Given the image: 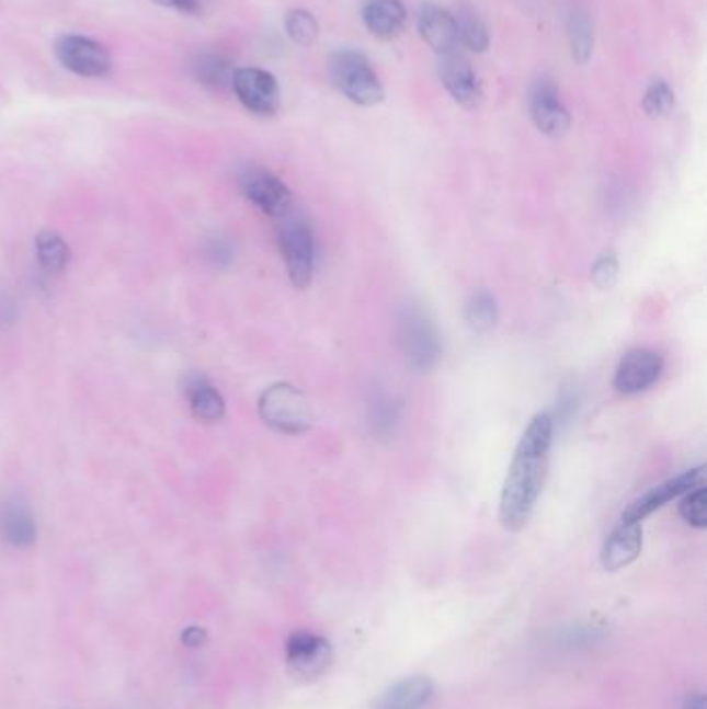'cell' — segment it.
Returning a JSON list of instances; mask_svg holds the SVG:
<instances>
[{"mask_svg":"<svg viewBox=\"0 0 707 709\" xmlns=\"http://www.w3.org/2000/svg\"><path fill=\"white\" fill-rule=\"evenodd\" d=\"M555 441V422L550 413H537L516 444L500 494V523L509 531H521L534 515L541 494L550 448Z\"/></svg>","mask_w":707,"mask_h":709,"instance_id":"obj_1","label":"cell"},{"mask_svg":"<svg viewBox=\"0 0 707 709\" xmlns=\"http://www.w3.org/2000/svg\"><path fill=\"white\" fill-rule=\"evenodd\" d=\"M399 345L409 369L430 374L442 357L440 332L430 313L420 306H407L399 318Z\"/></svg>","mask_w":707,"mask_h":709,"instance_id":"obj_2","label":"cell"},{"mask_svg":"<svg viewBox=\"0 0 707 709\" xmlns=\"http://www.w3.org/2000/svg\"><path fill=\"white\" fill-rule=\"evenodd\" d=\"M328 73L334 88L357 106H376L384 100L383 81L372 62L357 50H339L330 58Z\"/></svg>","mask_w":707,"mask_h":709,"instance_id":"obj_3","label":"cell"},{"mask_svg":"<svg viewBox=\"0 0 707 709\" xmlns=\"http://www.w3.org/2000/svg\"><path fill=\"white\" fill-rule=\"evenodd\" d=\"M260 418L274 432L299 436L311 427V407L306 394L293 384H274L266 388L258 401Z\"/></svg>","mask_w":707,"mask_h":709,"instance_id":"obj_4","label":"cell"},{"mask_svg":"<svg viewBox=\"0 0 707 709\" xmlns=\"http://www.w3.org/2000/svg\"><path fill=\"white\" fill-rule=\"evenodd\" d=\"M278 245L287 266L288 281L297 288H307L313 278L316 243L306 218L295 210L281 218Z\"/></svg>","mask_w":707,"mask_h":709,"instance_id":"obj_5","label":"cell"},{"mask_svg":"<svg viewBox=\"0 0 707 709\" xmlns=\"http://www.w3.org/2000/svg\"><path fill=\"white\" fill-rule=\"evenodd\" d=\"M58 62L79 77H106L113 69V57L96 39L65 34L55 42Z\"/></svg>","mask_w":707,"mask_h":709,"instance_id":"obj_6","label":"cell"},{"mask_svg":"<svg viewBox=\"0 0 707 709\" xmlns=\"http://www.w3.org/2000/svg\"><path fill=\"white\" fill-rule=\"evenodd\" d=\"M230 90L253 115L272 116L281 108L278 81L264 69H258V67L235 69Z\"/></svg>","mask_w":707,"mask_h":709,"instance_id":"obj_7","label":"cell"},{"mask_svg":"<svg viewBox=\"0 0 707 709\" xmlns=\"http://www.w3.org/2000/svg\"><path fill=\"white\" fill-rule=\"evenodd\" d=\"M241 192L246 193L251 204H255L272 218H283L293 208V193L276 174L264 169H248L241 174Z\"/></svg>","mask_w":707,"mask_h":709,"instance_id":"obj_8","label":"cell"},{"mask_svg":"<svg viewBox=\"0 0 707 709\" xmlns=\"http://www.w3.org/2000/svg\"><path fill=\"white\" fill-rule=\"evenodd\" d=\"M699 485H706V469L704 467L688 469L685 473L676 476L674 480L664 481V483L651 488L650 492H646L641 499L635 500L631 506L623 513L620 521L641 523L643 518L650 517L655 511L666 506L670 500L681 499L693 488H699Z\"/></svg>","mask_w":707,"mask_h":709,"instance_id":"obj_9","label":"cell"},{"mask_svg":"<svg viewBox=\"0 0 707 709\" xmlns=\"http://www.w3.org/2000/svg\"><path fill=\"white\" fill-rule=\"evenodd\" d=\"M662 369H664V359L660 353L650 348H632L616 367L614 388L620 394L646 392L660 380Z\"/></svg>","mask_w":707,"mask_h":709,"instance_id":"obj_10","label":"cell"},{"mask_svg":"<svg viewBox=\"0 0 707 709\" xmlns=\"http://www.w3.org/2000/svg\"><path fill=\"white\" fill-rule=\"evenodd\" d=\"M438 77L451 98L463 108H478L483 100L481 83L471 62L457 50L440 55Z\"/></svg>","mask_w":707,"mask_h":709,"instance_id":"obj_11","label":"cell"},{"mask_svg":"<svg viewBox=\"0 0 707 709\" xmlns=\"http://www.w3.org/2000/svg\"><path fill=\"white\" fill-rule=\"evenodd\" d=\"M529 113L537 129L548 137H560L571 127V115L560 100V92L552 79L541 77L532 88Z\"/></svg>","mask_w":707,"mask_h":709,"instance_id":"obj_12","label":"cell"},{"mask_svg":"<svg viewBox=\"0 0 707 709\" xmlns=\"http://www.w3.org/2000/svg\"><path fill=\"white\" fill-rule=\"evenodd\" d=\"M287 662L293 676L313 681L330 666L332 648L320 634L295 633L287 641Z\"/></svg>","mask_w":707,"mask_h":709,"instance_id":"obj_13","label":"cell"},{"mask_svg":"<svg viewBox=\"0 0 707 709\" xmlns=\"http://www.w3.org/2000/svg\"><path fill=\"white\" fill-rule=\"evenodd\" d=\"M418 30L423 42L438 55H446L459 48L455 15L438 4L421 7L418 13Z\"/></svg>","mask_w":707,"mask_h":709,"instance_id":"obj_14","label":"cell"},{"mask_svg":"<svg viewBox=\"0 0 707 709\" xmlns=\"http://www.w3.org/2000/svg\"><path fill=\"white\" fill-rule=\"evenodd\" d=\"M643 548V531L641 523H627L620 521V525L612 531L604 550H602V567L611 573H616L631 562L637 560Z\"/></svg>","mask_w":707,"mask_h":709,"instance_id":"obj_15","label":"cell"},{"mask_svg":"<svg viewBox=\"0 0 707 709\" xmlns=\"http://www.w3.org/2000/svg\"><path fill=\"white\" fill-rule=\"evenodd\" d=\"M0 539L11 548L25 550L38 539V523L34 513L21 502L0 504Z\"/></svg>","mask_w":707,"mask_h":709,"instance_id":"obj_16","label":"cell"},{"mask_svg":"<svg viewBox=\"0 0 707 709\" xmlns=\"http://www.w3.org/2000/svg\"><path fill=\"white\" fill-rule=\"evenodd\" d=\"M362 18L372 36L392 39L401 36L407 23V11L401 0H367Z\"/></svg>","mask_w":707,"mask_h":709,"instance_id":"obj_17","label":"cell"},{"mask_svg":"<svg viewBox=\"0 0 707 709\" xmlns=\"http://www.w3.org/2000/svg\"><path fill=\"white\" fill-rule=\"evenodd\" d=\"M434 697L430 676H409L386 690L376 709H425Z\"/></svg>","mask_w":707,"mask_h":709,"instance_id":"obj_18","label":"cell"},{"mask_svg":"<svg viewBox=\"0 0 707 709\" xmlns=\"http://www.w3.org/2000/svg\"><path fill=\"white\" fill-rule=\"evenodd\" d=\"M185 397L193 415L199 422H220L227 413V403L223 394L202 376H192L185 384Z\"/></svg>","mask_w":707,"mask_h":709,"instance_id":"obj_19","label":"cell"},{"mask_svg":"<svg viewBox=\"0 0 707 709\" xmlns=\"http://www.w3.org/2000/svg\"><path fill=\"white\" fill-rule=\"evenodd\" d=\"M232 58L223 53H202L192 62V76L208 90H229L235 76Z\"/></svg>","mask_w":707,"mask_h":709,"instance_id":"obj_20","label":"cell"},{"mask_svg":"<svg viewBox=\"0 0 707 709\" xmlns=\"http://www.w3.org/2000/svg\"><path fill=\"white\" fill-rule=\"evenodd\" d=\"M567 39H569V50L577 65H585L593 55V44H595V34H593V23L590 20V13L574 4L569 11L567 18Z\"/></svg>","mask_w":707,"mask_h":709,"instance_id":"obj_21","label":"cell"},{"mask_svg":"<svg viewBox=\"0 0 707 709\" xmlns=\"http://www.w3.org/2000/svg\"><path fill=\"white\" fill-rule=\"evenodd\" d=\"M455 27H457V44L471 50V53H486L490 46V30L486 21L479 18L471 7H460L455 13Z\"/></svg>","mask_w":707,"mask_h":709,"instance_id":"obj_22","label":"cell"},{"mask_svg":"<svg viewBox=\"0 0 707 709\" xmlns=\"http://www.w3.org/2000/svg\"><path fill=\"white\" fill-rule=\"evenodd\" d=\"M367 420H369V425H372V432L378 438L388 441V438L395 436L397 425L401 422V403L395 397L386 394V392H378L369 401Z\"/></svg>","mask_w":707,"mask_h":709,"instance_id":"obj_23","label":"cell"},{"mask_svg":"<svg viewBox=\"0 0 707 709\" xmlns=\"http://www.w3.org/2000/svg\"><path fill=\"white\" fill-rule=\"evenodd\" d=\"M36 255H38L39 266L48 274H60L69 266V260H71L67 241L55 230H42L36 237Z\"/></svg>","mask_w":707,"mask_h":709,"instance_id":"obj_24","label":"cell"},{"mask_svg":"<svg viewBox=\"0 0 707 709\" xmlns=\"http://www.w3.org/2000/svg\"><path fill=\"white\" fill-rule=\"evenodd\" d=\"M465 320L478 334H486L497 327L498 306L494 295L488 290H478L476 295H471L465 307Z\"/></svg>","mask_w":707,"mask_h":709,"instance_id":"obj_25","label":"cell"},{"mask_svg":"<svg viewBox=\"0 0 707 709\" xmlns=\"http://www.w3.org/2000/svg\"><path fill=\"white\" fill-rule=\"evenodd\" d=\"M285 27H287L288 38L304 48H309L320 34L318 20L306 9L288 11L287 18H285Z\"/></svg>","mask_w":707,"mask_h":709,"instance_id":"obj_26","label":"cell"},{"mask_svg":"<svg viewBox=\"0 0 707 709\" xmlns=\"http://www.w3.org/2000/svg\"><path fill=\"white\" fill-rule=\"evenodd\" d=\"M674 108V92L664 79H653L643 94V111L650 118H664Z\"/></svg>","mask_w":707,"mask_h":709,"instance_id":"obj_27","label":"cell"},{"mask_svg":"<svg viewBox=\"0 0 707 709\" xmlns=\"http://www.w3.org/2000/svg\"><path fill=\"white\" fill-rule=\"evenodd\" d=\"M681 517L687 521L691 527L706 529L707 527V490L706 485L693 488L681 500Z\"/></svg>","mask_w":707,"mask_h":709,"instance_id":"obj_28","label":"cell"},{"mask_svg":"<svg viewBox=\"0 0 707 709\" xmlns=\"http://www.w3.org/2000/svg\"><path fill=\"white\" fill-rule=\"evenodd\" d=\"M618 274H620L618 258L614 255V251H606L593 264L592 283L600 290H611L618 283Z\"/></svg>","mask_w":707,"mask_h":709,"instance_id":"obj_29","label":"cell"},{"mask_svg":"<svg viewBox=\"0 0 707 709\" xmlns=\"http://www.w3.org/2000/svg\"><path fill=\"white\" fill-rule=\"evenodd\" d=\"M208 258H210L214 264H218V266L229 264L230 258H232L229 243L223 241V239H214V241H210L208 243Z\"/></svg>","mask_w":707,"mask_h":709,"instance_id":"obj_30","label":"cell"},{"mask_svg":"<svg viewBox=\"0 0 707 709\" xmlns=\"http://www.w3.org/2000/svg\"><path fill=\"white\" fill-rule=\"evenodd\" d=\"M208 2L210 0H174L172 2V9L183 13V15H202L206 9H208Z\"/></svg>","mask_w":707,"mask_h":709,"instance_id":"obj_31","label":"cell"},{"mask_svg":"<svg viewBox=\"0 0 707 709\" xmlns=\"http://www.w3.org/2000/svg\"><path fill=\"white\" fill-rule=\"evenodd\" d=\"M206 629L204 627H187L183 634H181V641L183 645L187 648H202L206 643Z\"/></svg>","mask_w":707,"mask_h":709,"instance_id":"obj_32","label":"cell"},{"mask_svg":"<svg viewBox=\"0 0 707 709\" xmlns=\"http://www.w3.org/2000/svg\"><path fill=\"white\" fill-rule=\"evenodd\" d=\"M685 709H706V697L702 693H693L685 699Z\"/></svg>","mask_w":707,"mask_h":709,"instance_id":"obj_33","label":"cell"},{"mask_svg":"<svg viewBox=\"0 0 707 709\" xmlns=\"http://www.w3.org/2000/svg\"><path fill=\"white\" fill-rule=\"evenodd\" d=\"M152 2L160 4V7H169V9H172V2H174V0H152Z\"/></svg>","mask_w":707,"mask_h":709,"instance_id":"obj_34","label":"cell"}]
</instances>
